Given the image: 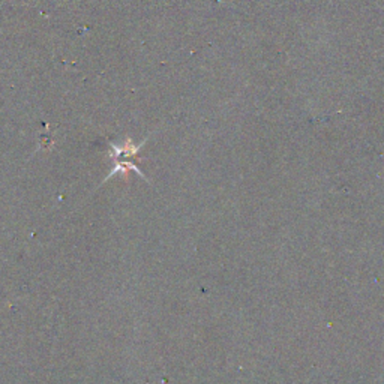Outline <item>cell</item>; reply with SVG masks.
Returning <instances> with one entry per match:
<instances>
[{"label": "cell", "instance_id": "cell-1", "mask_svg": "<svg viewBox=\"0 0 384 384\" xmlns=\"http://www.w3.org/2000/svg\"><path fill=\"white\" fill-rule=\"evenodd\" d=\"M144 143H146V140L142 144L135 146L132 143V140H130V138L126 140L123 146H116L114 143H110V147H111L110 158L114 161V168L111 170V173L109 174V176L106 178V180H104V182H107L110 178L116 176V174H119V173L122 174L125 179H128V171H135L140 178H143L144 180H147L146 176L143 174V171L135 166V162H132V158H135L138 155L140 149L144 146Z\"/></svg>", "mask_w": 384, "mask_h": 384}]
</instances>
